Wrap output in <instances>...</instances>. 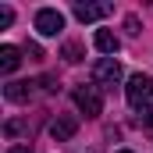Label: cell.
Returning <instances> with one entry per match:
<instances>
[{"label":"cell","mask_w":153,"mask_h":153,"mask_svg":"<svg viewBox=\"0 0 153 153\" xmlns=\"http://www.w3.org/2000/svg\"><path fill=\"white\" fill-rule=\"evenodd\" d=\"M32 93H36V82H7V85H4V96H7L11 103H29Z\"/></svg>","instance_id":"cell-6"},{"label":"cell","mask_w":153,"mask_h":153,"mask_svg":"<svg viewBox=\"0 0 153 153\" xmlns=\"http://www.w3.org/2000/svg\"><path fill=\"white\" fill-rule=\"evenodd\" d=\"M61 57H64L68 64H78V61H82V46H78V43H64V50H61Z\"/></svg>","instance_id":"cell-10"},{"label":"cell","mask_w":153,"mask_h":153,"mask_svg":"<svg viewBox=\"0 0 153 153\" xmlns=\"http://www.w3.org/2000/svg\"><path fill=\"white\" fill-rule=\"evenodd\" d=\"M11 22H14V11L11 7H0V29H7Z\"/></svg>","instance_id":"cell-11"},{"label":"cell","mask_w":153,"mask_h":153,"mask_svg":"<svg viewBox=\"0 0 153 153\" xmlns=\"http://www.w3.org/2000/svg\"><path fill=\"white\" fill-rule=\"evenodd\" d=\"M93 43H96V50H100V53H107V57H114L117 50H121V39H117L111 29H100V32L93 36Z\"/></svg>","instance_id":"cell-8"},{"label":"cell","mask_w":153,"mask_h":153,"mask_svg":"<svg viewBox=\"0 0 153 153\" xmlns=\"http://www.w3.org/2000/svg\"><path fill=\"white\" fill-rule=\"evenodd\" d=\"M125 96H128V107L132 111L150 114V107H153V78L150 75H132L128 85H125Z\"/></svg>","instance_id":"cell-1"},{"label":"cell","mask_w":153,"mask_h":153,"mask_svg":"<svg viewBox=\"0 0 153 153\" xmlns=\"http://www.w3.org/2000/svg\"><path fill=\"white\" fill-rule=\"evenodd\" d=\"M71 11H75L78 22H100V18H107L114 7H111V4H75Z\"/></svg>","instance_id":"cell-5"},{"label":"cell","mask_w":153,"mask_h":153,"mask_svg":"<svg viewBox=\"0 0 153 153\" xmlns=\"http://www.w3.org/2000/svg\"><path fill=\"white\" fill-rule=\"evenodd\" d=\"M36 32L39 36H61V32H64V14H61L57 7L36 11Z\"/></svg>","instance_id":"cell-4"},{"label":"cell","mask_w":153,"mask_h":153,"mask_svg":"<svg viewBox=\"0 0 153 153\" xmlns=\"http://www.w3.org/2000/svg\"><path fill=\"white\" fill-rule=\"evenodd\" d=\"M7 153H29V150H25V146H11Z\"/></svg>","instance_id":"cell-12"},{"label":"cell","mask_w":153,"mask_h":153,"mask_svg":"<svg viewBox=\"0 0 153 153\" xmlns=\"http://www.w3.org/2000/svg\"><path fill=\"white\" fill-rule=\"evenodd\" d=\"M75 132H78V117H68V114H64V117H53V125H50V135H53L57 143H68Z\"/></svg>","instance_id":"cell-7"},{"label":"cell","mask_w":153,"mask_h":153,"mask_svg":"<svg viewBox=\"0 0 153 153\" xmlns=\"http://www.w3.org/2000/svg\"><path fill=\"white\" fill-rule=\"evenodd\" d=\"M117 153H132V150H117Z\"/></svg>","instance_id":"cell-14"},{"label":"cell","mask_w":153,"mask_h":153,"mask_svg":"<svg viewBox=\"0 0 153 153\" xmlns=\"http://www.w3.org/2000/svg\"><path fill=\"white\" fill-rule=\"evenodd\" d=\"M71 100H75V107H78L85 117H100V114H103V96H100V85H75Z\"/></svg>","instance_id":"cell-2"},{"label":"cell","mask_w":153,"mask_h":153,"mask_svg":"<svg viewBox=\"0 0 153 153\" xmlns=\"http://www.w3.org/2000/svg\"><path fill=\"white\" fill-rule=\"evenodd\" d=\"M146 125H150V128H153V111H150V117H146Z\"/></svg>","instance_id":"cell-13"},{"label":"cell","mask_w":153,"mask_h":153,"mask_svg":"<svg viewBox=\"0 0 153 153\" xmlns=\"http://www.w3.org/2000/svg\"><path fill=\"white\" fill-rule=\"evenodd\" d=\"M18 64H22V50H18V46H0V71L11 75Z\"/></svg>","instance_id":"cell-9"},{"label":"cell","mask_w":153,"mask_h":153,"mask_svg":"<svg viewBox=\"0 0 153 153\" xmlns=\"http://www.w3.org/2000/svg\"><path fill=\"white\" fill-rule=\"evenodd\" d=\"M117 82H121V64H117L114 57H100V61L93 64V85H100V89H114Z\"/></svg>","instance_id":"cell-3"}]
</instances>
